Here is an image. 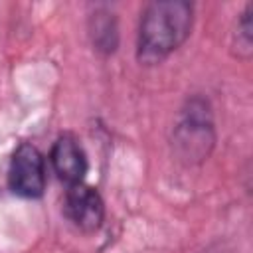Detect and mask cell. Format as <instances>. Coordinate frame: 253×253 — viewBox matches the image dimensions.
<instances>
[{
	"instance_id": "obj_6",
	"label": "cell",
	"mask_w": 253,
	"mask_h": 253,
	"mask_svg": "<svg viewBox=\"0 0 253 253\" xmlns=\"http://www.w3.org/2000/svg\"><path fill=\"white\" fill-rule=\"evenodd\" d=\"M87 34L91 45L101 55H113L119 47V20L109 6H97L87 18Z\"/></svg>"
},
{
	"instance_id": "obj_2",
	"label": "cell",
	"mask_w": 253,
	"mask_h": 253,
	"mask_svg": "<svg viewBox=\"0 0 253 253\" xmlns=\"http://www.w3.org/2000/svg\"><path fill=\"white\" fill-rule=\"evenodd\" d=\"M217 142L211 103L204 95H190L172 126L170 144L174 156L186 166H198L210 158Z\"/></svg>"
},
{
	"instance_id": "obj_3",
	"label": "cell",
	"mask_w": 253,
	"mask_h": 253,
	"mask_svg": "<svg viewBox=\"0 0 253 253\" xmlns=\"http://www.w3.org/2000/svg\"><path fill=\"white\" fill-rule=\"evenodd\" d=\"M47 184V170L45 158L40 148L32 142H20L12 152L10 166H8V188L12 194L36 200L43 196Z\"/></svg>"
},
{
	"instance_id": "obj_5",
	"label": "cell",
	"mask_w": 253,
	"mask_h": 253,
	"mask_svg": "<svg viewBox=\"0 0 253 253\" xmlns=\"http://www.w3.org/2000/svg\"><path fill=\"white\" fill-rule=\"evenodd\" d=\"M49 162H51L55 176L65 186L83 184L85 176L89 172L87 154H85L79 138L71 132H63L55 138L51 152H49Z\"/></svg>"
},
{
	"instance_id": "obj_1",
	"label": "cell",
	"mask_w": 253,
	"mask_h": 253,
	"mask_svg": "<svg viewBox=\"0 0 253 253\" xmlns=\"http://www.w3.org/2000/svg\"><path fill=\"white\" fill-rule=\"evenodd\" d=\"M194 4L186 0L148 2L140 14L136 34V59L158 65L180 49L192 34Z\"/></svg>"
},
{
	"instance_id": "obj_7",
	"label": "cell",
	"mask_w": 253,
	"mask_h": 253,
	"mask_svg": "<svg viewBox=\"0 0 253 253\" xmlns=\"http://www.w3.org/2000/svg\"><path fill=\"white\" fill-rule=\"evenodd\" d=\"M251 12L253 4H245L241 14L237 16V26L233 32V47H237V55L243 59L251 57L253 51V24H251Z\"/></svg>"
},
{
	"instance_id": "obj_4",
	"label": "cell",
	"mask_w": 253,
	"mask_h": 253,
	"mask_svg": "<svg viewBox=\"0 0 253 253\" xmlns=\"http://www.w3.org/2000/svg\"><path fill=\"white\" fill-rule=\"evenodd\" d=\"M63 215L83 233H95L103 227L105 221V202L101 194L83 184L67 186L63 196Z\"/></svg>"
}]
</instances>
